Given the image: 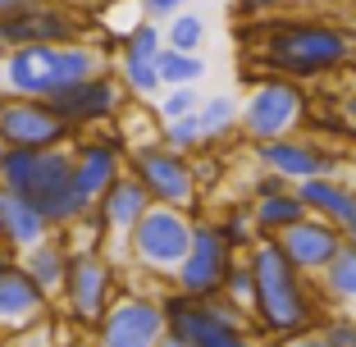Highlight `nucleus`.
I'll use <instances>...</instances> for the list:
<instances>
[{
  "label": "nucleus",
  "instance_id": "nucleus-47",
  "mask_svg": "<svg viewBox=\"0 0 356 347\" xmlns=\"http://www.w3.org/2000/svg\"><path fill=\"white\" fill-rule=\"evenodd\" d=\"M5 101H10V92H5V87H0V110H5Z\"/></svg>",
  "mask_w": 356,
  "mask_h": 347
},
{
  "label": "nucleus",
  "instance_id": "nucleus-17",
  "mask_svg": "<svg viewBox=\"0 0 356 347\" xmlns=\"http://www.w3.org/2000/svg\"><path fill=\"white\" fill-rule=\"evenodd\" d=\"M274 242H279V252L288 256V261H293L306 279H315V274H320L347 247V242H343V229H338V224H329V220H320V215H306V220L288 224V229H283Z\"/></svg>",
  "mask_w": 356,
  "mask_h": 347
},
{
  "label": "nucleus",
  "instance_id": "nucleus-37",
  "mask_svg": "<svg viewBox=\"0 0 356 347\" xmlns=\"http://www.w3.org/2000/svg\"><path fill=\"white\" fill-rule=\"evenodd\" d=\"M265 347H315V334H293V338H265Z\"/></svg>",
  "mask_w": 356,
  "mask_h": 347
},
{
  "label": "nucleus",
  "instance_id": "nucleus-21",
  "mask_svg": "<svg viewBox=\"0 0 356 347\" xmlns=\"http://www.w3.org/2000/svg\"><path fill=\"white\" fill-rule=\"evenodd\" d=\"M315 288H320V302L329 311H356V247H343L315 274Z\"/></svg>",
  "mask_w": 356,
  "mask_h": 347
},
{
  "label": "nucleus",
  "instance_id": "nucleus-33",
  "mask_svg": "<svg viewBox=\"0 0 356 347\" xmlns=\"http://www.w3.org/2000/svg\"><path fill=\"white\" fill-rule=\"evenodd\" d=\"M288 14V0H233V19L238 23H265Z\"/></svg>",
  "mask_w": 356,
  "mask_h": 347
},
{
  "label": "nucleus",
  "instance_id": "nucleus-18",
  "mask_svg": "<svg viewBox=\"0 0 356 347\" xmlns=\"http://www.w3.org/2000/svg\"><path fill=\"white\" fill-rule=\"evenodd\" d=\"M46 233H55L51 224H46V215L37 211L23 192L0 183V247H10V252L23 256L28 247H37Z\"/></svg>",
  "mask_w": 356,
  "mask_h": 347
},
{
  "label": "nucleus",
  "instance_id": "nucleus-41",
  "mask_svg": "<svg viewBox=\"0 0 356 347\" xmlns=\"http://www.w3.org/2000/svg\"><path fill=\"white\" fill-rule=\"evenodd\" d=\"M156 347H192V343H183V338H174V334H165V338H160V343Z\"/></svg>",
  "mask_w": 356,
  "mask_h": 347
},
{
  "label": "nucleus",
  "instance_id": "nucleus-5",
  "mask_svg": "<svg viewBox=\"0 0 356 347\" xmlns=\"http://www.w3.org/2000/svg\"><path fill=\"white\" fill-rule=\"evenodd\" d=\"M128 174H133L147 197L156 206H174V211L201 215V179H197V160L183 151L165 147V142H133L128 147Z\"/></svg>",
  "mask_w": 356,
  "mask_h": 347
},
{
  "label": "nucleus",
  "instance_id": "nucleus-46",
  "mask_svg": "<svg viewBox=\"0 0 356 347\" xmlns=\"http://www.w3.org/2000/svg\"><path fill=\"white\" fill-rule=\"evenodd\" d=\"M347 28H352V37H356V10H352V19H347Z\"/></svg>",
  "mask_w": 356,
  "mask_h": 347
},
{
  "label": "nucleus",
  "instance_id": "nucleus-36",
  "mask_svg": "<svg viewBox=\"0 0 356 347\" xmlns=\"http://www.w3.org/2000/svg\"><path fill=\"white\" fill-rule=\"evenodd\" d=\"M137 10H142V19H151V23H169L174 14L188 10V0H137Z\"/></svg>",
  "mask_w": 356,
  "mask_h": 347
},
{
  "label": "nucleus",
  "instance_id": "nucleus-32",
  "mask_svg": "<svg viewBox=\"0 0 356 347\" xmlns=\"http://www.w3.org/2000/svg\"><path fill=\"white\" fill-rule=\"evenodd\" d=\"M224 297H229L233 306H242L247 316H252V297H256V279H252V265H247V256H238L233 261V270H229V279H224V288H220Z\"/></svg>",
  "mask_w": 356,
  "mask_h": 347
},
{
  "label": "nucleus",
  "instance_id": "nucleus-31",
  "mask_svg": "<svg viewBox=\"0 0 356 347\" xmlns=\"http://www.w3.org/2000/svg\"><path fill=\"white\" fill-rule=\"evenodd\" d=\"M315 334L325 338L329 347H356V311H325Z\"/></svg>",
  "mask_w": 356,
  "mask_h": 347
},
{
  "label": "nucleus",
  "instance_id": "nucleus-16",
  "mask_svg": "<svg viewBox=\"0 0 356 347\" xmlns=\"http://www.w3.org/2000/svg\"><path fill=\"white\" fill-rule=\"evenodd\" d=\"M46 316H51V293L23 270V261L5 265L0 270V338H14L23 329L42 325Z\"/></svg>",
  "mask_w": 356,
  "mask_h": 347
},
{
  "label": "nucleus",
  "instance_id": "nucleus-42",
  "mask_svg": "<svg viewBox=\"0 0 356 347\" xmlns=\"http://www.w3.org/2000/svg\"><path fill=\"white\" fill-rule=\"evenodd\" d=\"M19 261V252H10V247H0V270H5V265H14Z\"/></svg>",
  "mask_w": 356,
  "mask_h": 347
},
{
  "label": "nucleus",
  "instance_id": "nucleus-2",
  "mask_svg": "<svg viewBox=\"0 0 356 347\" xmlns=\"http://www.w3.org/2000/svg\"><path fill=\"white\" fill-rule=\"evenodd\" d=\"M256 279V297H252V334L261 338H293V334H315L320 316L329 306L320 302L315 279H306L288 256L279 252L274 238H261L247 252Z\"/></svg>",
  "mask_w": 356,
  "mask_h": 347
},
{
  "label": "nucleus",
  "instance_id": "nucleus-12",
  "mask_svg": "<svg viewBox=\"0 0 356 347\" xmlns=\"http://www.w3.org/2000/svg\"><path fill=\"white\" fill-rule=\"evenodd\" d=\"M124 101H128V92H124L115 69H101V74H92V78H83V83L51 96V106L69 119L74 133H92V128L115 124L124 115Z\"/></svg>",
  "mask_w": 356,
  "mask_h": 347
},
{
  "label": "nucleus",
  "instance_id": "nucleus-40",
  "mask_svg": "<svg viewBox=\"0 0 356 347\" xmlns=\"http://www.w3.org/2000/svg\"><path fill=\"white\" fill-rule=\"evenodd\" d=\"M338 229H343V242H347V247H356V211L347 215V220L338 224Z\"/></svg>",
  "mask_w": 356,
  "mask_h": 347
},
{
  "label": "nucleus",
  "instance_id": "nucleus-39",
  "mask_svg": "<svg viewBox=\"0 0 356 347\" xmlns=\"http://www.w3.org/2000/svg\"><path fill=\"white\" fill-rule=\"evenodd\" d=\"M32 5H46V0H0V19L5 14H19V10H32Z\"/></svg>",
  "mask_w": 356,
  "mask_h": 347
},
{
  "label": "nucleus",
  "instance_id": "nucleus-48",
  "mask_svg": "<svg viewBox=\"0 0 356 347\" xmlns=\"http://www.w3.org/2000/svg\"><path fill=\"white\" fill-rule=\"evenodd\" d=\"M315 347H329V343H325V338H320V334H315Z\"/></svg>",
  "mask_w": 356,
  "mask_h": 347
},
{
  "label": "nucleus",
  "instance_id": "nucleus-23",
  "mask_svg": "<svg viewBox=\"0 0 356 347\" xmlns=\"http://www.w3.org/2000/svg\"><path fill=\"white\" fill-rule=\"evenodd\" d=\"M252 215H256V229H261V238H279L288 224L306 220V206H302V197L288 188V192H279V197L252 201Z\"/></svg>",
  "mask_w": 356,
  "mask_h": 347
},
{
  "label": "nucleus",
  "instance_id": "nucleus-44",
  "mask_svg": "<svg viewBox=\"0 0 356 347\" xmlns=\"http://www.w3.org/2000/svg\"><path fill=\"white\" fill-rule=\"evenodd\" d=\"M5 55H10V46H5V42H0V69H5Z\"/></svg>",
  "mask_w": 356,
  "mask_h": 347
},
{
  "label": "nucleus",
  "instance_id": "nucleus-22",
  "mask_svg": "<svg viewBox=\"0 0 356 347\" xmlns=\"http://www.w3.org/2000/svg\"><path fill=\"white\" fill-rule=\"evenodd\" d=\"M215 220V229H220V238L229 242L233 252H252L256 242H261V229H256V215H252V201H229V206H220V211L210 215Z\"/></svg>",
  "mask_w": 356,
  "mask_h": 347
},
{
  "label": "nucleus",
  "instance_id": "nucleus-45",
  "mask_svg": "<svg viewBox=\"0 0 356 347\" xmlns=\"http://www.w3.org/2000/svg\"><path fill=\"white\" fill-rule=\"evenodd\" d=\"M5 156H10V147H5V142H0V169H5Z\"/></svg>",
  "mask_w": 356,
  "mask_h": 347
},
{
  "label": "nucleus",
  "instance_id": "nucleus-30",
  "mask_svg": "<svg viewBox=\"0 0 356 347\" xmlns=\"http://www.w3.org/2000/svg\"><path fill=\"white\" fill-rule=\"evenodd\" d=\"M197 106H201L197 87H165V92H160V101H156L151 110H156V119H160V124H169V119L197 115Z\"/></svg>",
  "mask_w": 356,
  "mask_h": 347
},
{
  "label": "nucleus",
  "instance_id": "nucleus-20",
  "mask_svg": "<svg viewBox=\"0 0 356 347\" xmlns=\"http://www.w3.org/2000/svg\"><path fill=\"white\" fill-rule=\"evenodd\" d=\"M19 261H23V270L55 297L60 284H64V270H69V238H64V233H46V238L37 242V247H28Z\"/></svg>",
  "mask_w": 356,
  "mask_h": 347
},
{
  "label": "nucleus",
  "instance_id": "nucleus-25",
  "mask_svg": "<svg viewBox=\"0 0 356 347\" xmlns=\"http://www.w3.org/2000/svg\"><path fill=\"white\" fill-rule=\"evenodd\" d=\"M238 110L242 106L233 101V96H210V101L197 106V124H201V137H206V151L238 128Z\"/></svg>",
  "mask_w": 356,
  "mask_h": 347
},
{
  "label": "nucleus",
  "instance_id": "nucleus-43",
  "mask_svg": "<svg viewBox=\"0 0 356 347\" xmlns=\"http://www.w3.org/2000/svg\"><path fill=\"white\" fill-rule=\"evenodd\" d=\"M64 5H74V10H92L96 0H64Z\"/></svg>",
  "mask_w": 356,
  "mask_h": 347
},
{
  "label": "nucleus",
  "instance_id": "nucleus-6",
  "mask_svg": "<svg viewBox=\"0 0 356 347\" xmlns=\"http://www.w3.org/2000/svg\"><path fill=\"white\" fill-rule=\"evenodd\" d=\"M306 101L302 83H288V78H261V83L247 92L238 110V128L247 133V142H274V137H293L306 128Z\"/></svg>",
  "mask_w": 356,
  "mask_h": 347
},
{
  "label": "nucleus",
  "instance_id": "nucleus-3",
  "mask_svg": "<svg viewBox=\"0 0 356 347\" xmlns=\"http://www.w3.org/2000/svg\"><path fill=\"white\" fill-rule=\"evenodd\" d=\"M192 224H197V215H188V211L151 206V211L137 220V229L128 233V242H124V265L137 270L142 279H151V284L169 288L174 274H178V265L188 261Z\"/></svg>",
  "mask_w": 356,
  "mask_h": 347
},
{
  "label": "nucleus",
  "instance_id": "nucleus-10",
  "mask_svg": "<svg viewBox=\"0 0 356 347\" xmlns=\"http://www.w3.org/2000/svg\"><path fill=\"white\" fill-rule=\"evenodd\" d=\"M233 261H238V252L220 238L215 220H210V215H197L188 261L178 265V274H174L169 288H174V293H188V297H215L224 288V279H229Z\"/></svg>",
  "mask_w": 356,
  "mask_h": 347
},
{
  "label": "nucleus",
  "instance_id": "nucleus-35",
  "mask_svg": "<svg viewBox=\"0 0 356 347\" xmlns=\"http://www.w3.org/2000/svg\"><path fill=\"white\" fill-rule=\"evenodd\" d=\"M293 183L283 179V174H270V169H261L252 179V188H247V201H265V197H279V192H288Z\"/></svg>",
  "mask_w": 356,
  "mask_h": 347
},
{
  "label": "nucleus",
  "instance_id": "nucleus-7",
  "mask_svg": "<svg viewBox=\"0 0 356 347\" xmlns=\"http://www.w3.org/2000/svg\"><path fill=\"white\" fill-rule=\"evenodd\" d=\"M256 169L283 174L288 183L306 179H329V174H347V151L325 142L315 133H293V137H274V142H252Z\"/></svg>",
  "mask_w": 356,
  "mask_h": 347
},
{
  "label": "nucleus",
  "instance_id": "nucleus-24",
  "mask_svg": "<svg viewBox=\"0 0 356 347\" xmlns=\"http://www.w3.org/2000/svg\"><path fill=\"white\" fill-rule=\"evenodd\" d=\"M119 83H124L128 96H137V101H151L156 106L160 92H165V83H160V69L156 60H137V55H119Z\"/></svg>",
  "mask_w": 356,
  "mask_h": 347
},
{
  "label": "nucleus",
  "instance_id": "nucleus-11",
  "mask_svg": "<svg viewBox=\"0 0 356 347\" xmlns=\"http://www.w3.org/2000/svg\"><path fill=\"white\" fill-rule=\"evenodd\" d=\"M74 128L51 101L37 96H10L0 110V142L5 147H32V151H55V147H74Z\"/></svg>",
  "mask_w": 356,
  "mask_h": 347
},
{
  "label": "nucleus",
  "instance_id": "nucleus-19",
  "mask_svg": "<svg viewBox=\"0 0 356 347\" xmlns=\"http://www.w3.org/2000/svg\"><path fill=\"white\" fill-rule=\"evenodd\" d=\"M293 192L302 197L306 215H320L329 224H343L347 215L356 211V183L347 174H329V179H306L293 183Z\"/></svg>",
  "mask_w": 356,
  "mask_h": 347
},
{
  "label": "nucleus",
  "instance_id": "nucleus-38",
  "mask_svg": "<svg viewBox=\"0 0 356 347\" xmlns=\"http://www.w3.org/2000/svg\"><path fill=\"white\" fill-rule=\"evenodd\" d=\"M338 110H343V115H347V124L356 128V87H347V92L338 96Z\"/></svg>",
  "mask_w": 356,
  "mask_h": 347
},
{
  "label": "nucleus",
  "instance_id": "nucleus-4",
  "mask_svg": "<svg viewBox=\"0 0 356 347\" xmlns=\"http://www.w3.org/2000/svg\"><path fill=\"white\" fill-rule=\"evenodd\" d=\"M119 293H124V274H119V261L105 247H69V270H64V284L55 297L78 329L92 334L96 320L110 311V302Z\"/></svg>",
  "mask_w": 356,
  "mask_h": 347
},
{
  "label": "nucleus",
  "instance_id": "nucleus-34",
  "mask_svg": "<svg viewBox=\"0 0 356 347\" xmlns=\"http://www.w3.org/2000/svg\"><path fill=\"white\" fill-rule=\"evenodd\" d=\"M197 347H256V343H252V329L247 325H215Z\"/></svg>",
  "mask_w": 356,
  "mask_h": 347
},
{
  "label": "nucleus",
  "instance_id": "nucleus-1",
  "mask_svg": "<svg viewBox=\"0 0 356 347\" xmlns=\"http://www.w3.org/2000/svg\"><path fill=\"white\" fill-rule=\"evenodd\" d=\"M256 37V64L261 78H288V83H320L356 64V37L347 23L315 19V14H279L265 23H242V37ZM256 78V83H261Z\"/></svg>",
  "mask_w": 356,
  "mask_h": 347
},
{
  "label": "nucleus",
  "instance_id": "nucleus-15",
  "mask_svg": "<svg viewBox=\"0 0 356 347\" xmlns=\"http://www.w3.org/2000/svg\"><path fill=\"white\" fill-rule=\"evenodd\" d=\"M0 87L10 96H37L51 101L64 87V69H60V46H14L5 55L0 69Z\"/></svg>",
  "mask_w": 356,
  "mask_h": 347
},
{
  "label": "nucleus",
  "instance_id": "nucleus-28",
  "mask_svg": "<svg viewBox=\"0 0 356 347\" xmlns=\"http://www.w3.org/2000/svg\"><path fill=\"white\" fill-rule=\"evenodd\" d=\"M119 51L124 55H137V60H156L160 51H165V28L151 19H137L133 28L119 37Z\"/></svg>",
  "mask_w": 356,
  "mask_h": 347
},
{
  "label": "nucleus",
  "instance_id": "nucleus-26",
  "mask_svg": "<svg viewBox=\"0 0 356 347\" xmlns=\"http://www.w3.org/2000/svg\"><path fill=\"white\" fill-rule=\"evenodd\" d=\"M156 69H160V83L165 87H197L206 78V60L201 55H188V51H160L156 55Z\"/></svg>",
  "mask_w": 356,
  "mask_h": 347
},
{
  "label": "nucleus",
  "instance_id": "nucleus-49",
  "mask_svg": "<svg viewBox=\"0 0 356 347\" xmlns=\"http://www.w3.org/2000/svg\"><path fill=\"white\" fill-rule=\"evenodd\" d=\"M288 5H297V0H288Z\"/></svg>",
  "mask_w": 356,
  "mask_h": 347
},
{
  "label": "nucleus",
  "instance_id": "nucleus-9",
  "mask_svg": "<svg viewBox=\"0 0 356 347\" xmlns=\"http://www.w3.org/2000/svg\"><path fill=\"white\" fill-rule=\"evenodd\" d=\"M0 42L10 46H69L87 42V10H74L64 0H46L32 10L5 14L0 19Z\"/></svg>",
  "mask_w": 356,
  "mask_h": 347
},
{
  "label": "nucleus",
  "instance_id": "nucleus-14",
  "mask_svg": "<svg viewBox=\"0 0 356 347\" xmlns=\"http://www.w3.org/2000/svg\"><path fill=\"white\" fill-rule=\"evenodd\" d=\"M156 201L147 197V188L133 179V174H119L110 188L96 197V206H92V220L101 224V238L105 242H115V261H124V242H128V233L137 229V220L151 211Z\"/></svg>",
  "mask_w": 356,
  "mask_h": 347
},
{
  "label": "nucleus",
  "instance_id": "nucleus-8",
  "mask_svg": "<svg viewBox=\"0 0 356 347\" xmlns=\"http://www.w3.org/2000/svg\"><path fill=\"white\" fill-rule=\"evenodd\" d=\"M165 338V306L156 293H124L92 329V347H156Z\"/></svg>",
  "mask_w": 356,
  "mask_h": 347
},
{
  "label": "nucleus",
  "instance_id": "nucleus-27",
  "mask_svg": "<svg viewBox=\"0 0 356 347\" xmlns=\"http://www.w3.org/2000/svg\"><path fill=\"white\" fill-rule=\"evenodd\" d=\"M201 42H206V19L192 10L174 14L165 23V46L169 51H188V55H201Z\"/></svg>",
  "mask_w": 356,
  "mask_h": 347
},
{
  "label": "nucleus",
  "instance_id": "nucleus-29",
  "mask_svg": "<svg viewBox=\"0 0 356 347\" xmlns=\"http://www.w3.org/2000/svg\"><path fill=\"white\" fill-rule=\"evenodd\" d=\"M160 142L174 151H183V156H197V151H206V137H201V124L197 115H183V119H169V124H160Z\"/></svg>",
  "mask_w": 356,
  "mask_h": 347
},
{
  "label": "nucleus",
  "instance_id": "nucleus-13",
  "mask_svg": "<svg viewBox=\"0 0 356 347\" xmlns=\"http://www.w3.org/2000/svg\"><path fill=\"white\" fill-rule=\"evenodd\" d=\"M128 169V142L119 133H87L74 137V188L96 206L110 183Z\"/></svg>",
  "mask_w": 356,
  "mask_h": 347
}]
</instances>
